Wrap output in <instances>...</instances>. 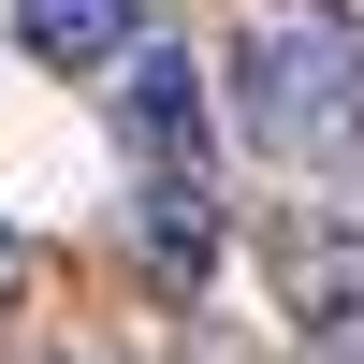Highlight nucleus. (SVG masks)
I'll return each instance as SVG.
<instances>
[{
  "mask_svg": "<svg viewBox=\"0 0 364 364\" xmlns=\"http://www.w3.org/2000/svg\"><path fill=\"white\" fill-rule=\"evenodd\" d=\"M15 364H29V350H15Z\"/></svg>",
  "mask_w": 364,
  "mask_h": 364,
  "instance_id": "0eeeda50",
  "label": "nucleus"
},
{
  "mask_svg": "<svg viewBox=\"0 0 364 364\" xmlns=\"http://www.w3.org/2000/svg\"><path fill=\"white\" fill-rule=\"evenodd\" d=\"M146 262H161V277H204V262H219V190H204V161H146Z\"/></svg>",
  "mask_w": 364,
  "mask_h": 364,
  "instance_id": "7ed1b4c3",
  "label": "nucleus"
},
{
  "mask_svg": "<svg viewBox=\"0 0 364 364\" xmlns=\"http://www.w3.org/2000/svg\"><path fill=\"white\" fill-rule=\"evenodd\" d=\"M15 44L44 73H102V58H132V0H15Z\"/></svg>",
  "mask_w": 364,
  "mask_h": 364,
  "instance_id": "20e7f679",
  "label": "nucleus"
},
{
  "mask_svg": "<svg viewBox=\"0 0 364 364\" xmlns=\"http://www.w3.org/2000/svg\"><path fill=\"white\" fill-rule=\"evenodd\" d=\"M277 291L336 364H364V233L350 219H277Z\"/></svg>",
  "mask_w": 364,
  "mask_h": 364,
  "instance_id": "f03ea898",
  "label": "nucleus"
},
{
  "mask_svg": "<svg viewBox=\"0 0 364 364\" xmlns=\"http://www.w3.org/2000/svg\"><path fill=\"white\" fill-rule=\"evenodd\" d=\"M219 73H233V132L262 161H306V175L364 161V29L350 15H248Z\"/></svg>",
  "mask_w": 364,
  "mask_h": 364,
  "instance_id": "f257e3e1",
  "label": "nucleus"
},
{
  "mask_svg": "<svg viewBox=\"0 0 364 364\" xmlns=\"http://www.w3.org/2000/svg\"><path fill=\"white\" fill-rule=\"evenodd\" d=\"M132 132H146V161H204V73L175 44H132Z\"/></svg>",
  "mask_w": 364,
  "mask_h": 364,
  "instance_id": "39448f33",
  "label": "nucleus"
},
{
  "mask_svg": "<svg viewBox=\"0 0 364 364\" xmlns=\"http://www.w3.org/2000/svg\"><path fill=\"white\" fill-rule=\"evenodd\" d=\"M0 291H15V233H0Z\"/></svg>",
  "mask_w": 364,
  "mask_h": 364,
  "instance_id": "423d86ee",
  "label": "nucleus"
}]
</instances>
